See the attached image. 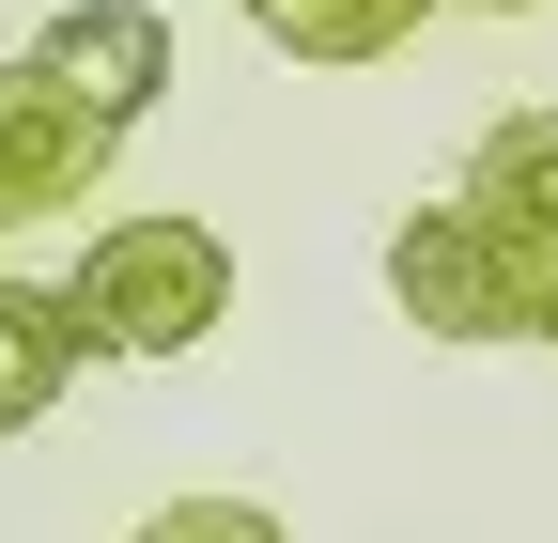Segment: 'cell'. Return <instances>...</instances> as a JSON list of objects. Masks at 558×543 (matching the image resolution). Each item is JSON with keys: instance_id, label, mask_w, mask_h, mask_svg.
<instances>
[{"instance_id": "cell-8", "label": "cell", "mask_w": 558, "mask_h": 543, "mask_svg": "<svg viewBox=\"0 0 558 543\" xmlns=\"http://www.w3.org/2000/svg\"><path fill=\"white\" fill-rule=\"evenodd\" d=\"M140 543H295V528H279L264 497H171L156 528H140Z\"/></svg>"}, {"instance_id": "cell-1", "label": "cell", "mask_w": 558, "mask_h": 543, "mask_svg": "<svg viewBox=\"0 0 558 543\" xmlns=\"http://www.w3.org/2000/svg\"><path fill=\"white\" fill-rule=\"evenodd\" d=\"M62 311H78L94 358H202L233 311V233L218 218H109L62 264Z\"/></svg>"}, {"instance_id": "cell-3", "label": "cell", "mask_w": 558, "mask_h": 543, "mask_svg": "<svg viewBox=\"0 0 558 543\" xmlns=\"http://www.w3.org/2000/svg\"><path fill=\"white\" fill-rule=\"evenodd\" d=\"M109 156H124L109 109H78L62 79H32V62H0V233L47 218V202H94Z\"/></svg>"}, {"instance_id": "cell-9", "label": "cell", "mask_w": 558, "mask_h": 543, "mask_svg": "<svg viewBox=\"0 0 558 543\" xmlns=\"http://www.w3.org/2000/svg\"><path fill=\"white\" fill-rule=\"evenodd\" d=\"M450 16H543V0H450Z\"/></svg>"}, {"instance_id": "cell-5", "label": "cell", "mask_w": 558, "mask_h": 543, "mask_svg": "<svg viewBox=\"0 0 558 543\" xmlns=\"http://www.w3.org/2000/svg\"><path fill=\"white\" fill-rule=\"evenodd\" d=\"M450 202H481V218H497L512 249H543V280H558V109H497L465 141Z\"/></svg>"}, {"instance_id": "cell-10", "label": "cell", "mask_w": 558, "mask_h": 543, "mask_svg": "<svg viewBox=\"0 0 558 543\" xmlns=\"http://www.w3.org/2000/svg\"><path fill=\"white\" fill-rule=\"evenodd\" d=\"M543 342H558V295H543Z\"/></svg>"}, {"instance_id": "cell-4", "label": "cell", "mask_w": 558, "mask_h": 543, "mask_svg": "<svg viewBox=\"0 0 558 543\" xmlns=\"http://www.w3.org/2000/svg\"><path fill=\"white\" fill-rule=\"evenodd\" d=\"M16 62H32V79H62L78 109L140 124V109L171 94V16H156V0H62V16H47Z\"/></svg>"}, {"instance_id": "cell-2", "label": "cell", "mask_w": 558, "mask_h": 543, "mask_svg": "<svg viewBox=\"0 0 558 543\" xmlns=\"http://www.w3.org/2000/svg\"><path fill=\"white\" fill-rule=\"evenodd\" d=\"M388 295L403 326H435V342H543V249H512L481 202H418V218L388 233Z\"/></svg>"}, {"instance_id": "cell-6", "label": "cell", "mask_w": 558, "mask_h": 543, "mask_svg": "<svg viewBox=\"0 0 558 543\" xmlns=\"http://www.w3.org/2000/svg\"><path fill=\"white\" fill-rule=\"evenodd\" d=\"M78 373H94V342L62 311V280H0V435H32Z\"/></svg>"}, {"instance_id": "cell-7", "label": "cell", "mask_w": 558, "mask_h": 543, "mask_svg": "<svg viewBox=\"0 0 558 543\" xmlns=\"http://www.w3.org/2000/svg\"><path fill=\"white\" fill-rule=\"evenodd\" d=\"M233 16H248L279 62H403L418 16H450V0H233Z\"/></svg>"}]
</instances>
